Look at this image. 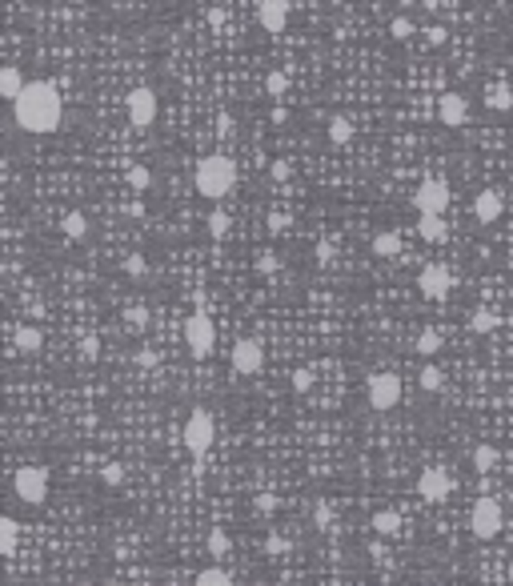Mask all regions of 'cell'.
<instances>
[{"label": "cell", "mask_w": 513, "mask_h": 586, "mask_svg": "<svg viewBox=\"0 0 513 586\" xmlns=\"http://www.w3.org/2000/svg\"><path fill=\"white\" fill-rule=\"evenodd\" d=\"M60 117H65V100L56 93V84L48 81H32L25 84L13 100V121L32 137H44V133H56L60 129Z\"/></svg>", "instance_id": "6da1fadb"}, {"label": "cell", "mask_w": 513, "mask_h": 586, "mask_svg": "<svg viewBox=\"0 0 513 586\" xmlns=\"http://www.w3.org/2000/svg\"><path fill=\"white\" fill-rule=\"evenodd\" d=\"M193 185L196 193L208 197V201H221L236 189V161L225 153H213V157H201L193 169Z\"/></svg>", "instance_id": "7a4b0ae2"}, {"label": "cell", "mask_w": 513, "mask_h": 586, "mask_svg": "<svg viewBox=\"0 0 513 586\" xmlns=\"http://www.w3.org/2000/svg\"><path fill=\"white\" fill-rule=\"evenodd\" d=\"M13 490L25 506H41L48 498V470L44 466H20L13 474Z\"/></svg>", "instance_id": "3957f363"}, {"label": "cell", "mask_w": 513, "mask_h": 586, "mask_svg": "<svg viewBox=\"0 0 513 586\" xmlns=\"http://www.w3.org/2000/svg\"><path fill=\"white\" fill-rule=\"evenodd\" d=\"M365 393H369V405L373 410H393V405L401 402V377L393 374V370H377L369 382H365Z\"/></svg>", "instance_id": "277c9868"}, {"label": "cell", "mask_w": 513, "mask_h": 586, "mask_svg": "<svg viewBox=\"0 0 513 586\" xmlns=\"http://www.w3.org/2000/svg\"><path fill=\"white\" fill-rule=\"evenodd\" d=\"M213 438H217V422H213V414H208V410H193L189 422H185V446L201 458V454H208Z\"/></svg>", "instance_id": "5b68a950"}, {"label": "cell", "mask_w": 513, "mask_h": 586, "mask_svg": "<svg viewBox=\"0 0 513 586\" xmlns=\"http://www.w3.org/2000/svg\"><path fill=\"white\" fill-rule=\"evenodd\" d=\"M185 341L193 349V358H208L213 346H217V330H213V318H208L205 309H196L193 318L185 321Z\"/></svg>", "instance_id": "8992f818"}, {"label": "cell", "mask_w": 513, "mask_h": 586, "mask_svg": "<svg viewBox=\"0 0 513 586\" xmlns=\"http://www.w3.org/2000/svg\"><path fill=\"white\" fill-rule=\"evenodd\" d=\"M501 522H505V514H501V502H498V498H481V502L473 506L469 530L477 534L481 542H489V538H498V534H501Z\"/></svg>", "instance_id": "52a82bcc"}, {"label": "cell", "mask_w": 513, "mask_h": 586, "mask_svg": "<svg viewBox=\"0 0 513 586\" xmlns=\"http://www.w3.org/2000/svg\"><path fill=\"white\" fill-rule=\"evenodd\" d=\"M417 494H421L425 502H445V498L453 494V478H449V470H441V466L421 470V478H417Z\"/></svg>", "instance_id": "ba28073f"}, {"label": "cell", "mask_w": 513, "mask_h": 586, "mask_svg": "<svg viewBox=\"0 0 513 586\" xmlns=\"http://www.w3.org/2000/svg\"><path fill=\"white\" fill-rule=\"evenodd\" d=\"M125 109H128V125L149 129L156 121V93L153 89H133L128 100H125Z\"/></svg>", "instance_id": "9c48e42d"}, {"label": "cell", "mask_w": 513, "mask_h": 586, "mask_svg": "<svg viewBox=\"0 0 513 586\" xmlns=\"http://www.w3.org/2000/svg\"><path fill=\"white\" fill-rule=\"evenodd\" d=\"M261 365H265L261 341H257V337H241L233 346V370L241 377H253V374H261Z\"/></svg>", "instance_id": "30bf717a"}, {"label": "cell", "mask_w": 513, "mask_h": 586, "mask_svg": "<svg viewBox=\"0 0 513 586\" xmlns=\"http://www.w3.org/2000/svg\"><path fill=\"white\" fill-rule=\"evenodd\" d=\"M417 213H445L449 209V185L445 181H421L413 193Z\"/></svg>", "instance_id": "8fae6325"}, {"label": "cell", "mask_w": 513, "mask_h": 586, "mask_svg": "<svg viewBox=\"0 0 513 586\" xmlns=\"http://www.w3.org/2000/svg\"><path fill=\"white\" fill-rule=\"evenodd\" d=\"M449 285H453L449 266H425L421 269V278H417V289L425 293V297H433V301H441L445 293H449Z\"/></svg>", "instance_id": "7c38bea8"}, {"label": "cell", "mask_w": 513, "mask_h": 586, "mask_svg": "<svg viewBox=\"0 0 513 586\" xmlns=\"http://www.w3.org/2000/svg\"><path fill=\"white\" fill-rule=\"evenodd\" d=\"M257 25L265 32H281L289 25V0H261L257 4Z\"/></svg>", "instance_id": "4fadbf2b"}, {"label": "cell", "mask_w": 513, "mask_h": 586, "mask_svg": "<svg viewBox=\"0 0 513 586\" xmlns=\"http://www.w3.org/2000/svg\"><path fill=\"white\" fill-rule=\"evenodd\" d=\"M437 121L449 125V129L465 125V121H469V105H465V97H461V93H445V97L437 100Z\"/></svg>", "instance_id": "5bb4252c"}, {"label": "cell", "mask_w": 513, "mask_h": 586, "mask_svg": "<svg viewBox=\"0 0 513 586\" xmlns=\"http://www.w3.org/2000/svg\"><path fill=\"white\" fill-rule=\"evenodd\" d=\"M501 209H505V201H501L498 189H481L477 201H473V217H477L481 225H493L501 217Z\"/></svg>", "instance_id": "9a60e30c"}, {"label": "cell", "mask_w": 513, "mask_h": 586, "mask_svg": "<svg viewBox=\"0 0 513 586\" xmlns=\"http://www.w3.org/2000/svg\"><path fill=\"white\" fill-rule=\"evenodd\" d=\"M417 233H421L425 241H433V245H437V241L449 237V225L441 221V213H421V217H417Z\"/></svg>", "instance_id": "2e32d148"}, {"label": "cell", "mask_w": 513, "mask_h": 586, "mask_svg": "<svg viewBox=\"0 0 513 586\" xmlns=\"http://www.w3.org/2000/svg\"><path fill=\"white\" fill-rule=\"evenodd\" d=\"M13 341H16V349H20V353H36V349L44 346V334L36 330V325H20V330L13 334Z\"/></svg>", "instance_id": "e0dca14e"}, {"label": "cell", "mask_w": 513, "mask_h": 586, "mask_svg": "<svg viewBox=\"0 0 513 586\" xmlns=\"http://www.w3.org/2000/svg\"><path fill=\"white\" fill-rule=\"evenodd\" d=\"M25 84H28V81L20 77V69H16V65H4V69H0V93H4L8 100H16V93H20Z\"/></svg>", "instance_id": "ac0fdd59"}, {"label": "cell", "mask_w": 513, "mask_h": 586, "mask_svg": "<svg viewBox=\"0 0 513 586\" xmlns=\"http://www.w3.org/2000/svg\"><path fill=\"white\" fill-rule=\"evenodd\" d=\"M16 538H20V526H16V518H0V554L8 559V554H16Z\"/></svg>", "instance_id": "d6986e66"}, {"label": "cell", "mask_w": 513, "mask_h": 586, "mask_svg": "<svg viewBox=\"0 0 513 586\" xmlns=\"http://www.w3.org/2000/svg\"><path fill=\"white\" fill-rule=\"evenodd\" d=\"M373 253H377V257H397V253H401V233H393V229L377 233V237H373Z\"/></svg>", "instance_id": "ffe728a7"}, {"label": "cell", "mask_w": 513, "mask_h": 586, "mask_svg": "<svg viewBox=\"0 0 513 586\" xmlns=\"http://www.w3.org/2000/svg\"><path fill=\"white\" fill-rule=\"evenodd\" d=\"M498 446H489V442H481V446L473 450V470H477V474H489V470H493V466H498Z\"/></svg>", "instance_id": "44dd1931"}, {"label": "cell", "mask_w": 513, "mask_h": 586, "mask_svg": "<svg viewBox=\"0 0 513 586\" xmlns=\"http://www.w3.org/2000/svg\"><path fill=\"white\" fill-rule=\"evenodd\" d=\"M205 225H208V237H213V241H225V237H229V229H233V221H229V213H225V209H213L205 217Z\"/></svg>", "instance_id": "7402d4cb"}, {"label": "cell", "mask_w": 513, "mask_h": 586, "mask_svg": "<svg viewBox=\"0 0 513 586\" xmlns=\"http://www.w3.org/2000/svg\"><path fill=\"white\" fill-rule=\"evenodd\" d=\"M65 237L69 241L88 237V217H84V213H69V217H65Z\"/></svg>", "instance_id": "603a6c76"}, {"label": "cell", "mask_w": 513, "mask_h": 586, "mask_svg": "<svg viewBox=\"0 0 513 586\" xmlns=\"http://www.w3.org/2000/svg\"><path fill=\"white\" fill-rule=\"evenodd\" d=\"M329 141H333V145H349V141H353V121H349V117H333V121H329Z\"/></svg>", "instance_id": "cb8c5ba5"}, {"label": "cell", "mask_w": 513, "mask_h": 586, "mask_svg": "<svg viewBox=\"0 0 513 586\" xmlns=\"http://www.w3.org/2000/svg\"><path fill=\"white\" fill-rule=\"evenodd\" d=\"M397 526H401V514H397V510H377L373 514V530L377 534H397Z\"/></svg>", "instance_id": "d4e9b609"}, {"label": "cell", "mask_w": 513, "mask_h": 586, "mask_svg": "<svg viewBox=\"0 0 513 586\" xmlns=\"http://www.w3.org/2000/svg\"><path fill=\"white\" fill-rule=\"evenodd\" d=\"M229 582H233V574L225 566H208V571L196 574V586H229Z\"/></svg>", "instance_id": "484cf974"}, {"label": "cell", "mask_w": 513, "mask_h": 586, "mask_svg": "<svg viewBox=\"0 0 513 586\" xmlns=\"http://www.w3.org/2000/svg\"><path fill=\"white\" fill-rule=\"evenodd\" d=\"M205 546H208V554H213V559H225V554H229V534H225L221 526H213L208 538H205Z\"/></svg>", "instance_id": "4316f807"}, {"label": "cell", "mask_w": 513, "mask_h": 586, "mask_svg": "<svg viewBox=\"0 0 513 586\" xmlns=\"http://www.w3.org/2000/svg\"><path fill=\"white\" fill-rule=\"evenodd\" d=\"M489 109L493 112H509L513 109V89L509 84H498V89L489 93Z\"/></svg>", "instance_id": "83f0119b"}, {"label": "cell", "mask_w": 513, "mask_h": 586, "mask_svg": "<svg viewBox=\"0 0 513 586\" xmlns=\"http://www.w3.org/2000/svg\"><path fill=\"white\" fill-rule=\"evenodd\" d=\"M437 349H441V334H437V330H425V334H417V353H421V358H433Z\"/></svg>", "instance_id": "f1b7e54d"}, {"label": "cell", "mask_w": 513, "mask_h": 586, "mask_svg": "<svg viewBox=\"0 0 513 586\" xmlns=\"http://www.w3.org/2000/svg\"><path fill=\"white\" fill-rule=\"evenodd\" d=\"M128 185H133L137 193H145V189L153 185V173H149L145 165H128Z\"/></svg>", "instance_id": "f546056e"}, {"label": "cell", "mask_w": 513, "mask_h": 586, "mask_svg": "<svg viewBox=\"0 0 513 586\" xmlns=\"http://www.w3.org/2000/svg\"><path fill=\"white\" fill-rule=\"evenodd\" d=\"M469 325H473V334H489L493 325H498V313H489V309H477L469 318Z\"/></svg>", "instance_id": "4dcf8cb0"}, {"label": "cell", "mask_w": 513, "mask_h": 586, "mask_svg": "<svg viewBox=\"0 0 513 586\" xmlns=\"http://www.w3.org/2000/svg\"><path fill=\"white\" fill-rule=\"evenodd\" d=\"M441 382H445V377H441L437 365H425V370H421V390H425V393H437V390H441Z\"/></svg>", "instance_id": "1f68e13d"}, {"label": "cell", "mask_w": 513, "mask_h": 586, "mask_svg": "<svg viewBox=\"0 0 513 586\" xmlns=\"http://www.w3.org/2000/svg\"><path fill=\"white\" fill-rule=\"evenodd\" d=\"M285 89H289V77H285V72H269V77H265V93H269V97H285Z\"/></svg>", "instance_id": "d6a6232c"}, {"label": "cell", "mask_w": 513, "mask_h": 586, "mask_svg": "<svg viewBox=\"0 0 513 586\" xmlns=\"http://www.w3.org/2000/svg\"><path fill=\"white\" fill-rule=\"evenodd\" d=\"M389 32H393V41H405V37H413L417 28H413V20H409V16H397V20L389 25Z\"/></svg>", "instance_id": "836d02e7"}, {"label": "cell", "mask_w": 513, "mask_h": 586, "mask_svg": "<svg viewBox=\"0 0 513 586\" xmlns=\"http://www.w3.org/2000/svg\"><path fill=\"white\" fill-rule=\"evenodd\" d=\"M293 390H297V393L313 390V370H297V374H293Z\"/></svg>", "instance_id": "e575fe53"}, {"label": "cell", "mask_w": 513, "mask_h": 586, "mask_svg": "<svg viewBox=\"0 0 513 586\" xmlns=\"http://www.w3.org/2000/svg\"><path fill=\"white\" fill-rule=\"evenodd\" d=\"M125 273L128 278H145V257L140 253H128L125 257Z\"/></svg>", "instance_id": "d590c367"}, {"label": "cell", "mask_w": 513, "mask_h": 586, "mask_svg": "<svg viewBox=\"0 0 513 586\" xmlns=\"http://www.w3.org/2000/svg\"><path fill=\"white\" fill-rule=\"evenodd\" d=\"M257 269H261L265 278H273V273H277V253H269V249H265L261 257H257Z\"/></svg>", "instance_id": "8d00e7d4"}, {"label": "cell", "mask_w": 513, "mask_h": 586, "mask_svg": "<svg viewBox=\"0 0 513 586\" xmlns=\"http://www.w3.org/2000/svg\"><path fill=\"white\" fill-rule=\"evenodd\" d=\"M105 482H109V486H121V482H125V466H121V462H109V466H105Z\"/></svg>", "instance_id": "74e56055"}, {"label": "cell", "mask_w": 513, "mask_h": 586, "mask_svg": "<svg viewBox=\"0 0 513 586\" xmlns=\"http://www.w3.org/2000/svg\"><path fill=\"white\" fill-rule=\"evenodd\" d=\"M217 133H221V137H233L236 133V117L233 112H221V117H217Z\"/></svg>", "instance_id": "f35d334b"}, {"label": "cell", "mask_w": 513, "mask_h": 586, "mask_svg": "<svg viewBox=\"0 0 513 586\" xmlns=\"http://www.w3.org/2000/svg\"><path fill=\"white\" fill-rule=\"evenodd\" d=\"M125 318H128V325H137V330H140V325H149V309H145V306H133Z\"/></svg>", "instance_id": "ab89813d"}, {"label": "cell", "mask_w": 513, "mask_h": 586, "mask_svg": "<svg viewBox=\"0 0 513 586\" xmlns=\"http://www.w3.org/2000/svg\"><path fill=\"white\" fill-rule=\"evenodd\" d=\"M265 550H269V554H285V550H289V542H285L281 534H269V538H265Z\"/></svg>", "instance_id": "60d3db41"}, {"label": "cell", "mask_w": 513, "mask_h": 586, "mask_svg": "<svg viewBox=\"0 0 513 586\" xmlns=\"http://www.w3.org/2000/svg\"><path fill=\"white\" fill-rule=\"evenodd\" d=\"M97 353H100V341H97V337H93V334L81 337V358H97Z\"/></svg>", "instance_id": "b9f144b4"}, {"label": "cell", "mask_w": 513, "mask_h": 586, "mask_svg": "<svg viewBox=\"0 0 513 586\" xmlns=\"http://www.w3.org/2000/svg\"><path fill=\"white\" fill-rule=\"evenodd\" d=\"M257 510L261 514H273L277 510V494H257Z\"/></svg>", "instance_id": "7bdbcfd3"}, {"label": "cell", "mask_w": 513, "mask_h": 586, "mask_svg": "<svg viewBox=\"0 0 513 586\" xmlns=\"http://www.w3.org/2000/svg\"><path fill=\"white\" fill-rule=\"evenodd\" d=\"M285 225H289V217H285L281 209H273V213H269V229H277V233H281Z\"/></svg>", "instance_id": "ee69618b"}, {"label": "cell", "mask_w": 513, "mask_h": 586, "mask_svg": "<svg viewBox=\"0 0 513 586\" xmlns=\"http://www.w3.org/2000/svg\"><path fill=\"white\" fill-rule=\"evenodd\" d=\"M317 261L325 266V261H333V245L329 241H317Z\"/></svg>", "instance_id": "f6af8a7d"}, {"label": "cell", "mask_w": 513, "mask_h": 586, "mask_svg": "<svg viewBox=\"0 0 513 586\" xmlns=\"http://www.w3.org/2000/svg\"><path fill=\"white\" fill-rule=\"evenodd\" d=\"M273 181H285V177H289V161H273Z\"/></svg>", "instance_id": "bcb514c9"}, {"label": "cell", "mask_w": 513, "mask_h": 586, "mask_svg": "<svg viewBox=\"0 0 513 586\" xmlns=\"http://www.w3.org/2000/svg\"><path fill=\"white\" fill-rule=\"evenodd\" d=\"M313 518H317L321 526H329V522H333V510H329V506L321 502V506H317V510H313Z\"/></svg>", "instance_id": "7dc6e473"}, {"label": "cell", "mask_w": 513, "mask_h": 586, "mask_svg": "<svg viewBox=\"0 0 513 586\" xmlns=\"http://www.w3.org/2000/svg\"><path fill=\"white\" fill-rule=\"evenodd\" d=\"M137 365H145V370H149V365H156V353H153V349H140V353H137Z\"/></svg>", "instance_id": "c3c4849f"}, {"label": "cell", "mask_w": 513, "mask_h": 586, "mask_svg": "<svg viewBox=\"0 0 513 586\" xmlns=\"http://www.w3.org/2000/svg\"><path fill=\"white\" fill-rule=\"evenodd\" d=\"M269 117H273V125H285V121H289V109H285V105H277Z\"/></svg>", "instance_id": "681fc988"}, {"label": "cell", "mask_w": 513, "mask_h": 586, "mask_svg": "<svg viewBox=\"0 0 513 586\" xmlns=\"http://www.w3.org/2000/svg\"><path fill=\"white\" fill-rule=\"evenodd\" d=\"M425 37H429V44H441V41H445V28L433 25V28H425Z\"/></svg>", "instance_id": "f907efd6"}, {"label": "cell", "mask_w": 513, "mask_h": 586, "mask_svg": "<svg viewBox=\"0 0 513 586\" xmlns=\"http://www.w3.org/2000/svg\"><path fill=\"white\" fill-rule=\"evenodd\" d=\"M208 25H213V28L225 25V13H221V8H213V13H208Z\"/></svg>", "instance_id": "816d5d0a"}, {"label": "cell", "mask_w": 513, "mask_h": 586, "mask_svg": "<svg viewBox=\"0 0 513 586\" xmlns=\"http://www.w3.org/2000/svg\"><path fill=\"white\" fill-rule=\"evenodd\" d=\"M397 4H401V8H409V4H417V0H397Z\"/></svg>", "instance_id": "f5cc1de1"}, {"label": "cell", "mask_w": 513, "mask_h": 586, "mask_svg": "<svg viewBox=\"0 0 513 586\" xmlns=\"http://www.w3.org/2000/svg\"><path fill=\"white\" fill-rule=\"evenodd\" d=\"M509 582H513V562H509Z\"/></svg>", "instance_id": "db71d44e"}]
</instances>
